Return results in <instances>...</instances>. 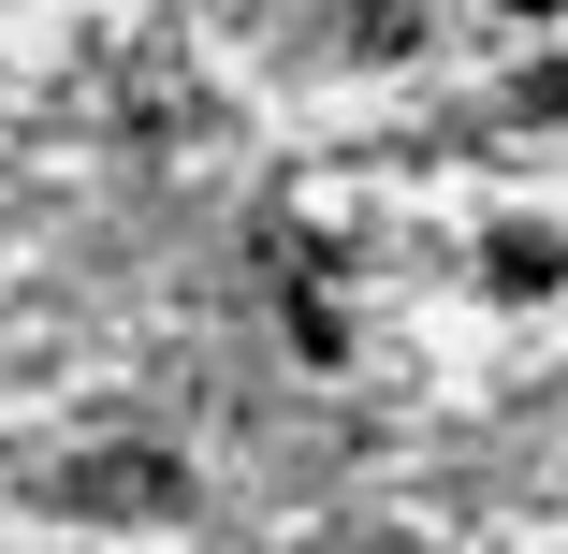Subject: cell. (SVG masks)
<instances>
[{"mask_svg":"<svg viewBox=\"0 0 568 554\" xmlns=\"http://www.w3.org/2000/svg\"><path fill=\"white\" fill-rule=\"evenodd\" d=\"M59 496H73V511H175V467H161V453H88Z\"/></svg>","mask_w":568,"mask_h":554,"instance_id":"cell-1","label":"cell"},{"mask_svg":"<svg viewBox=\"0 0 568 554\" xmlns=\"http://www.w3.org/2000/svg\"><path fill=\"white\" fill-rule=\"evenodd\" d=\"M554 278H568L554 234H496V292H554Z\"/></svg>","mask_w":568,"mask_h":554,"instance_id":"cell-2","label":"cell"},{"mask_svg":"<svg viewBox=\"0 0 568 554\" xmlns=\"http://www.w3.org/2000/svg\"><path fill=\"white\" fill-rule=\"evenodd\" d=\"M496 16H568V0H496Z\"/></svg>","mask_w":568,"mask_h":554,"instance_id":"cell-3","label":"cell"}]
</instances>
